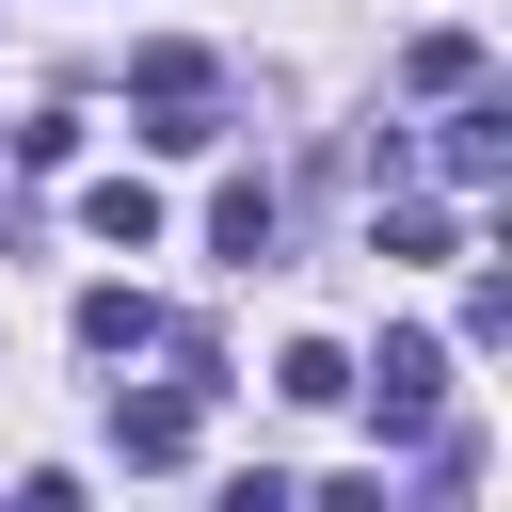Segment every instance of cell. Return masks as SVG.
I'll list each match as a JSON object with an SVG mask.
<instances>
[{
  "label": "cell",
  "instance_id": "6da1fadb",
  "mask_svg": "<svg viewBox=\"0 0 512 512\" xmlns=\"http://www.w3.org/2000/svg\"><path fill=\"white\" fill-rule=\"evenodd\" d=\"M128 96H144V144H160V160L224 144V64H208V48H144V64H128Z\"/></svg>",
  "mask_w": 512,
  "mask_h": 512
},
{
  "label": "cell",
  "instance_id": "7a4b0ae2",
  "mask_svg": "<svg viewBox=\"0 0 512 512\" xmlns=\"http://www.w3.org/2000/svg\"><path fill=\"white\" fill-rule=\"evenodd\" d=\"M432 400H448V336H384V352H368V416H384V448L432 432Z\"/></svg>",
  "mask_w": 512,
  "mask_h": 512
},
{
  "label": "cell",
  "instance_id": "3957f363",
  "mask_svg": "<svg viewBox=\"0 0 512 512\" xmlns=\"http://www.w3.org/2000/svg\"><path fill=\"white\" fill-rule=\"evenodd\" d=\"M432 160H448L464 192H496V160H512V96H480V80H464V96H448V144H432Z\"/></svg>",
  "mask_w": 512,
  "mask_h": 512
},
{
  "label": "cell",
  "instance_id": "277c9868",
  "mask_svg": "<svg viewBox=\"0 0 512 512\" xmlns=\"http://www.w3.org/2000/svg\"><path fill=\"white\" fill-rule=\"evenodd\" d=\"M272 240H288L272 176H224V208H208V256H224V272H272Z\"/></svg>",
  "mask_w": 512,
  "mask_h": 512
},
{
  "label": "cell",
  "instance_id": "5b68a950",
  "mask_svg": "<svg viewBox=\"0 0 512 512\" xmlns=\"http://www.w3.org/2000/svg\"><path fill=\"white\" fill-rule=\"evenodd\" d=\"M112 448L160 480V464H192V384H160V400H112Z\"/></svg>",
  "mask_w": 512,
  "mask_h": 512
},
{
  "label": "cell",
  "instance_id": "8992f818",
  "mask_svg": "<svg viewBox=\"0 0 512 512\" xmlns=\"http://www.w3.org/2000/svg\"><path fill=\"white\" fill-rule=\"evenodd\" d=\"M80 224H96V240H128V256H144V240H160V192H144V176H96V192H80Z\"/></svg>",
  "mask_w": 512,
  "mask_h": 512
},
{
  "label": "cell",
  "instance_id": "52a82bcc",
  "mask_svg": "<svg viewBox=\"0 0 512 512\" xmlns=\"http://www.w3.org/2000/svg\"><path fill=\"white\" fill-rule=\"evenodd\" d=\"M144 336H160L144 288H80V352H144Z\"/></svg>",
  "mask_w": 512,
  "mask_h": 512
},
{
  "label": "cell",
  "instance_id": "ba28073f",
  "mask_svg": "<svg viewBox=\"0 0 512 512\" xmlns=\"http://www.w3.org/2000/svg\"><path fill=\"white\" fill-rule=\"evenodd\" d=\"M272 400H304V416H320V400H352V368H336V336H288V352H272Z\"/></svg>",
  "mask_w": 512,
  "mask_h": 512
},
{
  "label": "cell",
  "instance_id": "9c48e42d",
  "mask_svg": "<svg viewBox=\"0 0 512 512\" xmlns=\"http://www.w3.org/2000/svg\"><path fill=\"white\" fill-rule=\"evenodd\" d=\"M400 80H416V96H464V80H480V32H416Z\"/></svg>",
  "mask_w": 512,
  "mask_h": 512
}]
</instances>
